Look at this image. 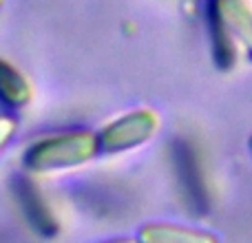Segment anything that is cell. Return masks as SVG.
Wrapping results in <instances>:
<instances>
[{
	"mask_svg": "<svg viewBox=\"0 0 252 243\" xmlns=\"http://www.w3.org/2000/svg\"><path fill=\"white\" fill-rule=\"evenodd\" d=\"M173 164L177 170V179L182 186L184 199L190 206L195 214H204L208 210V195H206L204 177H201L199 159H197L195 151L188 142L177 139L173 146Z\"/></svg>",
	"mask_w": 252,
	"mask_h": 243,
	"instance_id": "6da1fadb",
	"label": "cell"
},
{
	"mask_svg": "<svg viewBox=\"0 0 252 243\" xmlns=\"http://www.w3.org/2000/svg\"><path fill=\"white\" fill-rule=\"evenodd\" d=\"M91 152H93V139L89 133L69 135V137L64 135L60 139H51V142L35 146L29 152L27 164L33 166V168H53V166H66L82 161L87 157H91Z\"/></svg>",
	"mask_w": 252,
	"mask_h": 243,
	"instance_id": "7a4b0ae2",
	"label": "cell"
},
{
	"mask_svg": "<svg viewBox=\"0 0 252 243\" xmlns=\"http://www.w3.org/2000/svg\"><path fill=\"white\" fill-rule=\"evenodd\" d=\"M153 126H155L153 115H148V113L130 115V118L109 126L102 144H104V148H109V151L111 148L130 146V144H137V142H142V139H146L148 133L153 130Z\"/></svg>",
	"mask_w": 252,
	"mask_h": 243,
	"instance_id": "3957f363",
	"label": "cell"
},
{
	"mask_svg": "<svg viewBox=\"0 0 252 243\" xmlns=\"http://www.w3.org/2000/svg\"><path fill=\"white\" fill-rule=\"evenodd\" d=\"M16 197L20 201L22 210H25L27 219L31 221V226L35 230H40L42 235H53L56 232V221H53L51 213L47 210L44 201L40 199L38 190L33 183H29L27 179H16Z\"/></svg>",
	"mask_w": 252,
	"mask_h": 243,
	"instance_id": "277c9868",
	"label": "cell"
},
{
	"mask_svg": "<svg viewBox=\"0 0 252 243\" xmlns=\"http://www.w3.org/2000/svg\"><path fill=\"white\" fill-rule=\"evenodd\" d=\"M208 22H210V35H213V47H215V60H217V64L221 69H230L232 60H235V49H232L230 35L226 31V18L221 13L219 0H210Z\"/></svg>",
	"mask_w": 252,
	"mask_h": 243,
	"instance_id": "5b68a950",
	"label": "cell"
},
{
	"mask_svg": "<svg viewBox=\"0 0 252 243\" xmlns=\"http://www.w3.org/2000/svg\"><path fill=\"white\" fill-rule=\"evenodd\" d=\"M219 7H221L223 18L239 31V35L252 51V13L248 11V7L241 0H219Z\"/></svg>",
	"mask_w": 252,
	"mask_h": 243,
	"instance_id": "8992f818",
	"label": "cell"
},
{
	"mask_svg": "<svg viewBox=\"0 0 252 243\" xmlns=\"http://www.w3.org/2000/svg\"><path fill=\"white\" fill-rule=\"evenodd\" d=\"M27 97H29V91H27L22 78L9 64L0 62V100L18 106V104H25Z\"/></svg>",
	"mask_w": 252,
	"mask_h": 243,
	"instance_id": "52a82bcc",
	"label": "cell"
},
{
	"mask_svg": "<svg viewBox=\"0 0 252 243\" xmlns=\"http://www.w3.org/2000/svg\"><path fill=\"white\" fill-rule=\"evenodd\" d=\"M144 239H182V241H188V239H213L208 235H199V232H182V230H173V232H144Z\"/></svg>",
	"mask_w": 252,
	"mask_h": 243,
	"instance_id": "ba28073f",
	"label": "cell"
},
{
	"mask_svg": "<svg viewBox=\"0 0 252 243\" xmlns=\"http://www.w3.org/2000/svg\"><path fill=\"white\" fill-rule=\"evenodd\" d=\"M9 124H11V122H7V118H0V130H2V128H7ZM4 142H7V139H4V137H0V146H2Z\"/></svg>",
	"mask_w": 252,
	"mask_h": 243,
	"instance_id": "9c48e42d",
	"label": "cell"
},
{
	"mask_svg": "<svg viewBox=\"0 0 252 243\" xmlns=\"http://www.w3.org/2000/svg\"><path fill=\"white\" fill-rule=\"evenodd\" d=\"M250 146H252V142H250Z\"/></svg>",
	"mask_w": 252,
	"mask_h": 243,
	"instance_id": "30bf717a",
	"label": "cell"
}]
</instances>
